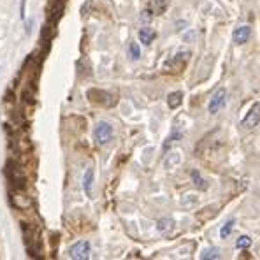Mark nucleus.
<instances>
[{
    "mask_svg": "<svg viewBox=\"0 0 260 260\" xmlns=\"http://www.w3.org/2000/svg\"><path fill=\"white\" fill-rule=\"evenodd\" d=\"M5 174L9 178L11 185L14 186V190H25L27 188V174L20 167L18 163L9 160L7 165H5Z\"/></svg>",
    "mask_w": 260,
    "mask_h": 260,
    "instance_id": "nucleus-1",
    "label": "nucleus"
},
{
    "mask_svg": "<svg viewBox=\"0 0 260 260\" xmlns=\"http://www.w3.org/2000/svg\"><path fill=\"white\" fill-rule=\"evenodd\" d=\"M11 202H13V206L16 207L18 211H28V209L34 207L32 197L28 194H25L23 190H16V192H14L13 197H11Z\"/></svg>",
    "mask_w": 260,
    "mask_h": 260,
    "instance_id": "nucleus-2",
    "label": "nucleus"
},
{
    "mask_svg": "<svg viewBox=\"0 0 260 260\" xmlns=\"http://www.w3.org/2000/svg\"><path fill=\"white\" fill-rule=\"evenodd\" d=\"M93 137H95L97 144L100 146L107 144L111 141V137H113V127L109 123H106V121H100V123H97L95 130H93Z\"/></svg>",
    "mask_w": 260,
    "mask_h": 260,
    "instance_id": "nucleus-3",
    "label": "nucleus"
},
{
    "mask_svg": "<svg viewBox=\"0 0 260 260\" xmlns=\"http://www.w3.org/2000/svg\"><path fill=\"white\" fill-rule=\"evenodd\" d=\"M88 97L92 99V102L100 104V106H106V107H111V106H115L116 104L115 95L109 93V92H104V90H90Z\"/></svg>",
    "mask_w": 260,
    "mask_h": 260,
    "instance_id": "nucleus-4",
    "label": "nucleus"
},
{
    "mask_svg": "<svg viewBox=\"0 0 260 260\" xmlns=\"http://www.w3.org/2000/svg\"><path fill=\"white\" fill-rule=\"evenodd\" d=\"M90 257V244L88 241H80L76 242L71 248V259L74 260H86Z\"/></svg>",
    "mask_w": 260,
    "mask_h": 260,
    "instance_id": "nucleus-5",
    "label": "nucleus"
},
{
    "mask_svg": "<svg viewBox=\"0 0 260 260\" xmlns=\"http://www.w3.org/2000/svg\"><path fill=\"white\" fill-rule=\"evenodd\" d=\"M225 100H227V92H225L223 88L216 90L215 95L211 97V102H209V113H211V115H216V113L225 106Z\"/></svg>",
    "mask_w": 260,
    "mask_h": 260,
    "instance_id": "nucleus-6",
    "label": "nucleus"
},
{
    "mask_svg": "<svg viewBox=\"0 0 260 260\" xmlns=\"http://www.w3.org/2000/svg\"><path fill=\"white\" fill-rule=\"evenodd\" d=\"M259 118H260V104H259V102H255V104H253V107L250 109V113H248V116L242 120L241 125L244 128L257 127V125H259Z\"/></svg>",
    "mask_w": 260,
    "mask_h": 260,
    "instance_id": "nucleus-7",
    "label": "nucleus"
},
{
    "mask_svg": "<svg viewBox=\"0 0 260 260\" xmlns=\"http://www.w3.org/2000/svg\"><path fill=\"white\" fill-rule=\"evenodd\" d=\"M250 36H251L250 27H239L234 30V42L236 44H244V42H248Z\"/></svg>",
    "mask_w": 260,
    "mask_h": 260,
    "instance_id": "nucleus-8",
    "label": "nucleus"
},
{
    "mask_svg": "<svg viewBox=\"0 0 260 260\" xmlns=\"http://www.w3.org/2000/svg\"><path fill=\"white\" fill-rule=\"evenodd\" d=\"M63 9H65V2H63V0H55L53 5H51V9H49V18H51V21H58V20L62 18Z\"/></svg>",
    "mask_w": 260,
    "mask_h": 260,
    "instance_id": "nucleus-9",
    "label": "nucleus"
},
{
    "mask_svg": "<svg viewBox=\"0 0 260 260\" xmlns=\"http://www.w3.org/2000/svg\"><path fill=\"white\" fill-rule=\"evenodd\" d=\"M139 39H141V42L142 44H146V46H150L151 42H153V39H155V30L153 28H141L139 30Z\"/></svg>",
    "mask_w": 260,
    "mask_h": 260,
    "instance_id": "nucleus-10",
    "label": "nucleus"
},
{
    "mask_svg": "<svg viewBox=\"0 0 260 260\" xmlns=\"http://www.w3.org/2000/svg\"><path fill=\"white\" fill-rule=\"evenodd\" d=\"M181 102H183V92H172V93H169L167 104H169V107H171V109H176V107H180Z\"/></svg>",
    "mask_w": 260,
    "mask_h": 260,
    "instance_id": "nucleus-11",
    "label": "nucleus"
},
{
    "mask_svg": "<svg viewBox=\"0 0 260 260\" xmlns=\"http://www.w3.org/2000/svg\"><path fill=\"white\" fill-rule=\"evenodd\" d=\"M92 185H93V169H88L86 174H84V180H83V186H84V192L86 195H92Z\"/></svg>",
    "mask_w": 260,
    "mask_h": 260,
    "instance_id": "nucleus-12",
    "label": "nucleus"
},
{
    "mask_svg": "<svg viewBox=\"0 0 260 260\" xmlns=\"http://www.w3.org/2000/svg\"><path fill=\"white\" fill-rule=\"evenodd\" d=\"M172 227H174V221H172L171 218H162V220L159 221V225H157L159 232H162V234H169L172 230Z\"/></svg>",
    "mask_w": 260,
    "mask_h": 260,
    "instance_id": "nucleus-13",
    "label": "nucleus"
},
{
    "mask_svg": "<svg viewBox=\"0 0 260 260\" xmlns=\"http://www.w3.org/2000/svg\"><path fill=\"white\" fill-rule=\"evenodd\" d=\"M192 181L195 183V186H199L200 190H206L207 185H206V180H204L202 176H200V172L197 171H192Z\"/></svg>",
    "mask_w": 260,
    "mask_h": 260,
    "instance_id": "nucleus-14",
    "label": "nucleus"
},
{
    "mask_svg": "<svg viewBox=\"0 0 260 260\" xmlns=\"http://www.w3.org/2000/svg\"><path fill=\"white\" fill-rule=\"evenodd\" d=\"M202 257L204 260H209V259H215V260H218V259H221V251L218 250V248H211V250H206L202 253Z\"/></svg>",
    "mask_w": 260,
    "mask_h": 260,
    "instance_id": "nucleus-15",
    "label": "nucleus"
},
{
    "mask_svg": "<svg viewBox=\"0 0 260 260\" xmlns=\"http://www.w3.org/2000/svg\"><path fill=\"white\" fill-rule=\"evenodd\" d=\"M232 227H234V220H229L227 223L223 225V227H221V230H220V236H221V238H227V236H229V234L232 232Z\"/></svg>",
    "mask_w": 260,
    "mask_h": 260,
    "instance_id": "nucleus-16",
    "label": "nucleus"
},
{
    "mask_svg": "<svg viewBox=\"0 0 260 260\" xmlns=\"http://www.w3.org/2000/svg\"><path fill=\"white\" fill-rule=\"evenodd\" d=\"M169 159H171V162H169V160H165V165H167V167H172V165H174V163H178L180 162V151H172V153H169Z\"/></svg>",
    "mask_w": 260,
    "mask_h": 260,
    "instance_id": "nucleus-17",
    "label": "nucleus"
},
{
    "mask_svg": "<svg viewBox=\"0 0 260 260\" xmlns=\"http://www.w3.org/2000/svg\"><path fill=\"white\" fill-rule=\"evenodd\" d=\"M251 244V239L248 238V236H241V238L236 241V246L238 248H250Z\"/></svg>",
    "mask_w": 260,
    "mask_h": 260,
    "instance_id": "nucleus-18",
    "label": "nucleus"
},
{
    "mask_svg": "<svg viewBox=\"0 0 260 260\" xmlns=\"http://www.w3.org/2000/svg\"><path fill=\"white\" fill-rule=\"evenodd\" d=\"M130 53H132L134 58H139V57H141V53H139V48H137V44H130Z\"/></svg>",
    "mask_w": 260,
    "mask_h": 260,
    "instance_id": "nucleus-19",
    "label": "nucleus"
},
{
    "mask_svg": "<svg viewBox=\"0 0 260 260\" xmlns=\"http://www.w3.org/2000/svg\"><path fill=\"white\" fill-rule=\"evenodd\" d=\"M165 4H167L165 0H159V9H155V13H162L165 9Z\"/></svg>",
    "mask_w": 260,
    "mask_h": 260,
    "instance_id": "nucleus-20",
    "label": "nucleus"
},
{
    "mask_svg": "<svg viewBox=\"0 0 260 260\" xmlns=\"http://www.w3.org/2000/svg\"><path fill=\"white\" fill-rule=\"evenodd\" d=\"M151 20V11H144L142 13V21H150Z\"/></svg>",
    "mask_w": 260,
    "mask_h": 260,
    "instance_id": "nucleus-21",
    "label": "nucleus"
}]
</instances>
